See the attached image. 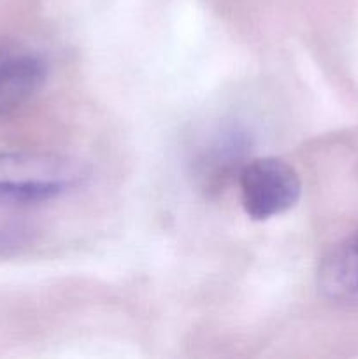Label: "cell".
<instances>
[{"instance_id":"obj_1","label":"cell","mask_w":358,"mask_h":359,"mask_svg":"<svg viewBox=\"0 0 358 359\" xmlns=\"http://www.w3.org/2000/svg\"><path fill=\"white\" fill-rule=\"evenodd\" d=\"M88 168L72 158L49 153H0V207L46 203L79 188Z\"/></svg>"},{"instance_id":"obj_2","label":"cell","mask_w":358,"mask_h":359,"mask_svg":"<svg viewBox=\"0 0 358 359\" xmlns=\"http://www.w3.org/2000/svg\"><path fill=\"white\" fill-rule=\"evenodd\" d=\"M239 188L246 214L267 221L293 209L300 198L298 174L281 158H255L239 174Z\"/></svg>"},{"instance_id":"obj_3","label":"cell","mask_w":358,"mask_h":359,"mask_svg":"<svg viewBox=\"0 0 358 359\" xmlns=\"http://www.w3.org/2000/svg\"><path fill=\"white\" fill-rule=\"evenodd\" d=\"M251 139L239 126H227L214 133L213 139L195 158V175L206 191H220L248 163Z\"/></svg>"},{"instance_id":"obj_4","label":"cell","mask_w":358,"mask_h":359,"mask_svg":"<svg viewBox=\"0 0 358 359\" xmlns=\"http://www.w3.org/2000/svg\"><path fill=\"white\" fill-rule=\"evenodd\" d=\"M48 65L30 51L0 49V118H9L44 86Z\"/></svg>"},{"instance_id":"obj_5","label":"cell","mask_w":358,"mask_h":359,"mask_svg":"<svg viewBox=\"0 0 358 359\" xmlns=\"http://www.w3.org/2000/svg\"><path fill=\"white\" fill-rule=\"evenodd\" d=\"M318 286L333 302L358 300V231L326 255L318 270Z\"/></svg>"},{"instance_id":"obj_6","label":"cell","mask_w":358,"mask_h":359,"mask_svg":"<svg viewBox=\"0 0 358 359\" xmlns=\"http://www.w3.org/2000/svg\"><path fill=\"white\" fill-rule=\"evenodd\" d=\"M30 241V231L18 226H0V256L20 251Z\"/></svg>"}]
</instances>
